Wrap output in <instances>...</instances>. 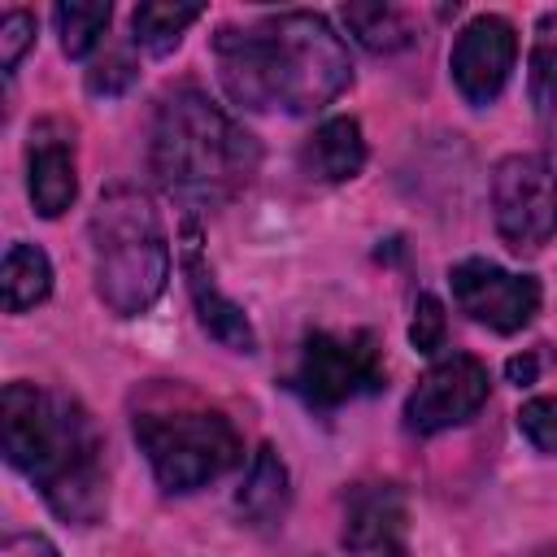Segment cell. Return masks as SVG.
Segmentation results:
<instances>
[{
  "label": "cell",
  "instance_id": "cell-1",
  "mask_svg": "<svg viewBox=\"0 0 557 557\" xmlns=\"http://www.w3.org/2000/svg\"><path fill=\"white\" fill-rule=\"evenodd\" d=\"M213 61L226 96L252 113H318L352 83L344 39L309 9L274 13L244 30L222 26L213 35Z\"/></svg>",
  "mask_w": 557,
  "mask_h": 557
},
{
  "label": "cell",
  "instance_id": "cell-2",
  "mask_svg": "<svg viewBox=\"0 0 557 557\" xmlns=\"http://www.w3.org/2000/svg\"><path fill=\"white\" fill-rule=\"evenodd\" d=\"M4 457L48 500V509L74 527H91L104 513V444L91 413L52 387L9 383L0 400Z\"/></svg>",
  "mask_w": 557,
  "mask_h": 557
},
{
  "label": "cell",
  "instance_id": "cell-3",
  "mask_svg": "<svg viewBox=\"0 0 557 557\" xmlns=\"http://www.w3.org/2000/svg\"><path fill=\"white\" fill-rule=\"evenodd\" d=\"M148 157L157 183L174 200L191 209H218L252 183L261 144L200 87H174L157 104Z\"/></svg>",
  "mask_w": 557,
  "mask_h": 557
},
{
  "label": "cell",
  "instance_id": "cell-4",
  "mask_svg": "<svg viewBox=\"0 0 557 557\" xmlns=\"http://www.w3.org/2000/svg\"><path fill=\"white\" fill-rule=\"evenodd\" d=\"M87 235H91V274L100 300L117 318L148 313L170 278V239L152 200L126 183L100 191Z\"/></svg>",
  "mask_w": 557,
  "mask_h": 557
},
{
  "label": "cell",
  "instance_id": "cell-5",
  "mask_svg": "<svg viewBox=\"0 0 557 557\" xmlns=\"http://www.w3.org/2000/svg\"><path fill=\"white\" fill-rule=\"evenodd\" d=\"M131 431L165 492H196L244 457L235 422L191 396L139 405Z\"/></svg>",
  "mask_w": 557,
  "mask_h": 557
},
{
  "label": "cell",
  "instance_id": "cell-6",
  "mask_svg": "<svg viewBox=\"0 0 557 557\" xmlns=\"http://www.w3.org/2000/svg\"><path fill=\"white\" fill-rule=\"evenodd\" d=\"M387 383L383 348L370 331H313L292 370V392L313 409H335Z\"/></svg>",
  "mask_w": 557,
  "mask_h": 557
},
{
  "label": "cell",
  "instance_id": "cell-7",
  "mask_svg": "<svg viewBox=\"0 0 557 557\" xmlns=\"http://www.w3.org/2000/svg\"><path fill=\"white\" fill-rule=\"evenodd\" d=\"M492 218L513 252H535L557 235V174L544 157L513 152L492 170Z\"/></svg>",
  "mask_w": 557,
  "mask_h": 557
},
{
  "label": "cell",
  "instance_id": "cell-8",
  "mask_svg": "<svg viewBox=\"0 0 557 557\" xmlns=\"http://www.w3.org/2000/svg\"><path fill=\"white\" fill-rule=\"evenodd\" d=\"M487 392H492L487 366L470 352H453V357L435 361L409 392L405 426L413 435H440L448 426H461L487 405Z\"/></svg>",
  "mask_w": 557,
  "mask_h": 557
},
{
  "label": "cell",
  "instance_id": "cell-9",
  "mask_svg": "<svg viewBox=\"0 0 557 557\" xmlns=\"http://www.w3.org/2000/svg\"><path fill=\"white\" fill-rule=\"evenodd\" d=\"M448 278L457 309L496 335H513L540 313V283L531 274H509L483 257H470L457 261Z\"/></svg>",
  "mask_w": 557,
  "mask_h": 557
},
{
  "label": "cell",
  "instance_id": "cell-10",
  "mask_svg": "<svg viewBox=\"0 0 557 557\" xmlns=\"http://www.w3.org/2000/svg\"><path fill=\"white\" fill-rule=\"evenodd\" d=\"M513 61H518L513 26L496 13H479L474 22L461 26V35L453 44V57H448V70H453L457 91L470 104H492L505 91Z\"/></svg>",
  "mask_w": 557,
  "mask_h": 557
},
{
  "label": "cell",
  "instance_id": "cell-11",
  "mask_svg": "<svg viewBox=\"0 0 557 557\" xmlns=\"http://www.w3.org/2000/svg\"><path fill=\"white\" fill-rule=\"evenodd\" d=\"M348 557H409V505L396 483H357L344 496Z\"/></svg>",
  "mask_w": 557,
  "mask_h": 557
},
{
  "label": "cell",
  "instance_id": "cell-12",
  "mask_svg": "<svg viewBox=\"0 0 557 557\" xmlns=\"http://www.w3.org/2000/svg\"><path fill=\"white\" fill-rule=\"evenodd\" d=\"M178 261H183V278H187V296L196 305V318L200 326L231 352H252L257 348V331L248 322V313L218 287L213 278V265L205 257V244H200V231L196 222H183V244H178Z\"/></svg>",
  "mask_w": 557,
  "mask_h": 557
},
{
  "label": "cell",
  "instance_id": "cell-13",
  "mask_svg": "<svg viewBox=\"0 0 557 557\" xmlns=\"http://www.w3.org/2000/svg\"><path fill=\"white\" fill-rule=\"evenodd\" d=\"M26 191L39 218H61L78 196L74 139L61 122H39L26 148Z\"/></svg>",
  "mask_w": 557,
  "mask_h": 557
},
{
  "label": "cell",
  "instance_id": "cell-14",
  "mask_svg": "<svg viewBox=\"0 0 557 557\" xmlns=\"http://www.w3.org/2000/svg\"><path fill=\"white\" fill-rule=\"evenodd\" d=\"M366 165V139L357 117H331L300 144V170L318 183H348Z\"/></svg>",
  "mask_w": 557,
  "mask_h": 557
},
{
  "label": "cell",
  "instance_id": "cell-15",
  "mask_svg": "<svg viewBox=\"0 0 557 557\" xmlns=\"http://www.w3.org/2000/svg\"><path fill=\"white\" fill-rule=\"evenodd\" d=\"M287 496H292V487H287V466H283V457H278L270 444H261V448L252 453V461H248V474H244V483H239L235 505H239V513H244L252 527H274V522L287 513Z\"/></svg>",
  "mask_w": 557,
  "mask_h": 557
},
{
  "label": "cell",
  "instance_id": "cell-16",
  "mask_svg": "<svg viewBox=\"0 0 557 557\" xmlns=\"http://www.w3.org/2000/svg\"><path fill=\"white\" fill-rule=\"evenodd\" d=\"M0 283H4V309H9V313L35 309V305L48 300V292H52V261H48V252L35 248V244H22V239L9 244Z\"/></svg>",
  "mask_w": 557,
  "mask_h": 557
},
{
  "label": "cell",
  "instance_id": "cell-17",
  "mask_svg": "<svg viewBox=\"0 0 557 557\" xmlns=\"http://www.w3.org/2000/svg\"><path fill=\"white\" fill-rule=\"evenodd\" d=\"M339 17L370 52H400L405 44H413V17L396 4H344Z\"/></svg>",
  "mask_w": 557,
  "mask_h": 557
},
{
  "label": "cell",
  "instance_id": "cell-18",
  "mask_svg": "<svg viewBox=\"0 0 557 557\" xmlns=\"http://www.w3.org/2000/svg\"><path fill=\"white\" fill-rule=\"evenodd\" d=\"M200 4H170V0H148L131 13V30H135V44L152 57H165L183 44L187 26L200 22Z\"/></svg>",
  "mask_w": 557,
  "mask_h": 557
},
{
  "label": "cell",
  "instance_id": "cell-19",
  "mask_svg": "<svg viewBox=\"0 0 557 557\" xmlns=\"http://www.w3.org/2000/svg\"><path fill=\"white\" fill-rule=\"evenodd\" d=\"M527 87H531V109L544 126L557 122V13H544L535 22L531 39V61H527Z\"/></svg>",
  "mask_w": 557,
  "mask_h": 557
},
{
  "label": "cell",
  "instance_id": "cell-20",
  "mask_svg": "<svg viewBox=\"0 0 557 557\" xmlns=\"http://www.w3.org/2000/svg\"><path fill=\"white\" fill-rule=\"evenodd\" d=\"M109 17H113L109 0H91V4H57V9H52V22H57V35H61V52L74 57V61L87 57V52L104 39Z\"/></svg>",
  "mask_w": 557,
  "mask_h": 557
},
{
  "label": "cell",
  "instance_id": "cell-21",
  "mask_svg": "<svg viewBox=\"0 0 557 557\" xmlns=\"http://www.w3.org/2000/svg\"><path fill=\"white\" fill-rule=\"evenodd\" d=\"M518 431L548 457H557V396H535L518 409Z\"/></svg>",
  "mask_w": 557,
  "mask_h": 557
},
{
  "label": "cell",
  "instance_id": "cell-22",
  "mask_svg": "<svg viewBox=\"0 0 557 557\" xmlns=\"http://www.w3.org/2000/svg\"><path fill=\"white\" fill-rule=\"evenodd\" d=\"M444 331H448V318H444V305L422 292L418 305H413V326H409V344L418 352H440L444 348Z\"/></svg>",
  "mask_w": 557,
  "mask_h": 557
},
{
  "label": "cell",
  "instance_id": "cell-23",
  "mask_svg": "<svg viewBox=\"0 0 557 557\" xmlns=\"http://www.w3.org/2000/svg\"><path fill=\"white\" fill-rule=\"evenodd\" d=\"M30 44H35V17L26 9H9L0 17V65H4V74L17 70V61L26 57Z\"/></svg>",
  "mask_w": 557,
  "mask_h": 557
},
{
  "label": "cell",
  "instance_id": "cell-24",
  "mask_svg": "<svg viewBox=\"0 0 557 557\" xmlns=\"http://www.w3.org/2000/svg\"><path fill=\"white\" fill-rule=\"evenodd\" d=\"M135 61L126 52H104L91 70H87V91L91 96H122L131 83H135Z\"/></svg>",
  "mask_w": 557,
  "mask_h": 557
},
{
  "label": "cell",
  "instance_id": "cell-25",
  "mask_svg": "<svg viewBox=\"0 0 557 557\" xmlns=\"http://www.w3.org/2000/svg\"><path fill=\"white\" fill-rule=\"evenodd\" d=\"M0 557H61V553H57V544L48 535H30L26 531V535H9Z\"/></svg>",
  "mask_w": 557,
  "mask_h": 557
},
{
  "label": "cell",
  "instance_id": "cell-26",
  "mask_svg": "<svg viewBox=\"0 0 557 557\" xmlns=\"http://www.w3.org/2000/svg\"><path fill=\"white\" fill-rule=\"evenodd\" d=\"M505 374H509L513 387H531L540 379V357L535 352H518V357L505 361Z\"/></svg>",
  "mask_w": 557,
  "mask_h": 557
}]
</instances>
